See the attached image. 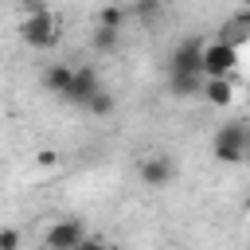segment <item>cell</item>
Returning <instances> with one entry per match:
<instances>
[{
    "label": "cell",
    "instance_id": "3",
    "mask_svg": "<svg viewBox=\"0 0 250 250\" xmlns=\"http://www.w3.org/2000/svg\"><path fill=\"white\" fill-rule=\"evenodd\" d=\"M234 66H238V47H234V43H227V39L203 43V74H207V78L234 74Z\"/></svg>",
    "mask_w": 250,
    "mask_h": 250
},
{
    "label": "cell",
    "instance_id": "8",
    "mask_svg": "<svg viewBox=\"0 0 250 250\" xmlns=\"http://www.w3.org/2000/svg\"><path fill=\"white\" fill-rule=\"evenodd\" d=\"M102 90V78L94 66H74V90H70V105H86L94 94Z\"/></svg>",
    "mask_w": 250,
    "mask_h": 250
},
{
    "label": "cell",
    "instance_id": "13",
    "mask_svg": "<svg viewBox=\"0 0 250 250\" xmlns=\"http://www.w3.org/2000/svg\"><path fill=\"white\" fill-rule=\"evenodd\" d=\"M113 105H117V102H113V94L98 90V94H94V98H90L82 109H86V113H94V117H109V113H113Z\"/></svg>",
    "mask_w": 250,
    "mask_h": 250
},
{
    "label": "cell",
    "instance_id": "10",
    "mask_svg": "<svg viewBox=\"0 0 250 250\" xmlns=\"http://www.w3.org/2000/svg\"><path fill=\"white\" fill-rule=\"evenodd\" d=\"M207 105H230L234 102V82H230V74H223V78H203V94H199Z\"/></svg>",
    "mask_w": 250,
    "mask_h": 250
},
{
    "label": "cell",
    "instance_id": "7",
    "mask_svg": "<svg viewBox=\"0 0 250 250\" xmlns=\"http://www.w3.org/2000/svg\"><path fill=\"white\" fill-rule=\"evenodd\" d=\"M168 70H203V43L199 39H180L176 51L168 55Z\"/></svg>",
    "mask_w": 250,
    "mask_h": 250
},
{
    "label": "cell",
    "instance_id": "12",
    "mask_svg": "<svg viewBox=\"0 0 250 250\" xmlns=\"http://www.w3.org/2000/svg\"><path fill=\"white\" fill-rule=\"evenodd\" d=\"M117 39H121V27H105V23H94V31H90V47H94L98 55L113 51V47H117Z\"/></svg>",
    "mask_w": 250,
    "mask_h": 250
},
{
    "label": "cell",
    "instance_id": "1",
    "mask_svg": "<svg viewBox=\"0 0 250 250\" xmlns=\"http://www.w3.org/2000/svg\"><path fill=\"white\" fill-rule=\"evenodd\" d=\"M211 152H215L219 164H242L246 152H250V129H246V121H227V125H219V133H215V141H211Z\"/></svg>",
    "mask_w": 250,
    "mask_h": 250
},
{
    "label": "cell",
    "instance_id": "20",
    "mask_svg": "<svg viewBox=\"0 0 250 250\" xmlns=\"http://www.w3.org/2000/svg\"><path fill=\"white\" fill-rule=\"evenodd\" d=\"M141 4H145V0H141Z\"/></svg>",
    "mask_w": 250,
    "mask_h": 250
},
{
    "label": "cell",
    "instance_id": "16",
    "mask_svg": "<svg viewBox=\"0 0 250 250\" xmlns=\"http://www.w3.org/2000/svg\"><path fill=\"white\" fill-rule=\"evenodd\" d=\"M35 164H39V168H55V164H59V152H55V148H39V152H35Z\"/></svg>",
    "mask_w": 250,
    "mask_h": 250
},
{
    "label": "cell",
    "instance_id": "17",
    "mask_svg": "<svg viewBox=\"0 0 250 250\" xmlns=\"http://www.w3.org/2000/svg\"><path fill=\"white\" fill-rule=\"evenodd\" d=\"M23 16H35V12H47V0H20Z\"/></svg>",
    "mask_w": 250,
    "mask_h": 250
},
{
    "label": "cell",
    "instance_id": "14",
    "mask_svg": "<svg viewBox=\"0 0 250 250\" xmlns=\"http://www.w3.org/2000/svg\"><path fill=\"white\" fill-rule=\"evenodd\" d=\"M94 23H105V27H121V23H125V8H117V4H105V8H98Z\"/></svg>",
    "mask_w": 250,
    "mask_h": 250
},
{
    "label": "cell",
    "instance_id": "15",
    "mask_svg": "<svg viewBox=\"0 0 250 250\" xmlns=\"http://www.w3.org/2000/svg\"><path fill=\"white\" fill-rule=\"evenodd\" d=\"M20 242H23V234H20V230H12V227H4V230H0V250H20Z\"/></svg>",
    "mask_w": 250,
    "mask_h": 250
},
{
    "label": "cell",
    "instance_id": "11",
    "mask_svg": "<svg viewBox=\"0 0 250 250\" xmlns=\"http://www.w3.org/2000/svg\"><path fill=\"white\" fill-rule=\"evenodd\" d=\"M219 39H227V43H250V8L242 12V16H234V20H227L223 23V31H219Z\"/></svg>",
    "mask_w": 250,
    "mask_h": 250
},
{
    "label": "cell",
    "instance_id": "2",
    "mask_svg": "<svg viewBox=\"0 0 250 250\" xmlns=\"http://www.w3.org/2000/svg\"><path fill=\"white\" fill-rule=\"evenodd\" d=\"M20 39L27 47H35V51H51L62 39V31H59V20L51 12H35V16H23L20 20Z\"/></svg>",
    "mask_w": 250,
    "mask_h": 250
},
{
    "label": "cell",
    "instance_id": "6",
    "mask_svg": "<svg viewBox=\"0 0 250 250\" xmlns=\"http://www.w3.org/2000/svg\"><path fill=\"white\" fill-rule=\"evenodd\" d=\"M43 86H47L55 98L70 102V90H74V66H70V62H47V66H43Z\"/></svg>",
    "mask_w": 250,
    "mask_h": 250
},
{
    "label": "cell",
    "instance_id": "9",
    "mask_svg": "<svg viewBox=\"0 0 250 250\" xmlns=\"http://www.w3.org/2000/svg\"><path fill=\"white\" fill-rule=\"evenodd\" d=\"M203 70H168V86L176 98H199L203 94Z\"/></svg>",
    "mask_w": 250,
    "mask_h": 250
},
{
    "label": "cell",
    "instance_id": "19",
    "mask_svg": "<svg viewBox=\"0 0 250 250\" xmlns=\"http://www.w3.org/2000/svg\"><path fill=\"white\" fill-rule=\"evenodd\" d=\"M242 4H246V8H250V0H242Z\"/></svg>",
    "mask_w": 250,
    "mask_h": 250
},
{
    "label": "cell",
    "instance_id": "18",
    "mask_svg": "<svg viewBox=\"0 0 250 250\" xmlns=\"http://www.w3.org/2000/svg\"><path fill=\"white\" fill-rule=\"evenodd\" d=\"M242 207H246V215H250V195H246V203H242Z\"/></svg>",
    "mask_w": 250,
    "mask_h": 250
},
{
    "label": "cell",
    "instance_id": "5",
    "mask_svg": "<svg viewBox=\"0 0 250 250\" xmlns=\"http://www.w3.org/2000/svg\"><path fill=\"white\" fill-rule=\"evenodd\" d=\"M86 242V227L82 219H59L43 230V246L47 250H78Z\"/></svg>",
    "mask_w": 250,
    "mask_h": 250
},
{
    "label": "cell",
    "instance_id": "4",
    "mask_svg": "<svg viewBox=\"0 0 250 250\" xmlns=\"http://www.w3.org/2000/svg\"><path fill=\"white\" fill-rule=\"evenodd\" d=\"M137 176H141L145 188L160 191V188H168V184L176 180V160H172L168 152H148V156L137 164Z\"/></svg>",
    "mask_w": 250,
    "mask_h": 250
}]
</instances>
